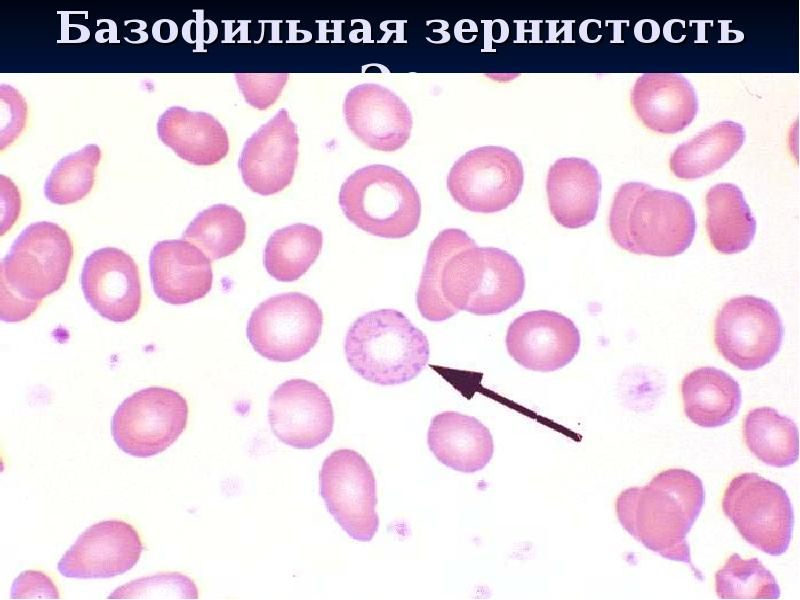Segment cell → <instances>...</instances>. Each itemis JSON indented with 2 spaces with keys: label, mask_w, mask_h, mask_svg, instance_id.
Wrapping results in <instances>:
<instances>
[{
  "label": "cell",
  "mask_w": 800,
  "mask_h": 600,
  "mask_svg": "<svg viewBox=\"0 0 800 600\" xmlns=\"http://www.w3.org/2000/svg\"><path fill=\"white\" fill-rule=\"evenodd\" d=\"M298 145L296 125L281 108L244 143L238 159L244 184L261 196L284 190L294 177Z\"/></svg>",
  "instance_id": "13"
},
{
  "label": "cell",
  "mask_w": 800,
  "mask_h": 600,
  "mask_svg": "<svg viewBox=\"0 0 800 600\" xmlns=\"http://www.w3.org/2000/svg\"><path fill=\"white\" fill-rule=\"evenodd\" d=\"M59 597L57 586L42 571L22 572L11 587V599H59Z\"/></svg>",
  "instance_id": "35"
},
{
  "label": "cell",
  "mask_w": 800,
  "mask_h": 600,
  "mask_svg": "<svg viewBox=\"0 0 800 600\" xmlns=\"http://www.w3.org/2000/svg\"><path fill=\"white\" fill-rule=\"evenodd\" d=\"M427 443L439 462L463 473L482 470L494 453L490 430L477 418L454 411L432 418Z\"/></svg>",
  "instance_id": "22"
},
{
  "label": "cell",
  "mask_w": 800,
  "mask_h": 600,
  "mask_svg": "<svg viewBox=\"0 0 800 600\" xmlns=\"http://www.w3.org/2000/svg\"><path fill=\"white\" fill-rule=\"evenodd\" d=\"M473 242L458 228L440 231L431 242L416 293L426 320L445 321L460 310L497 315L521 300L525 276L517 259L500 248Z\"/></svg>",
  "instance_id": "1"
},
{
  "label": "cell",
  "mask_w": 800,
  "mask_h": 600,
  "mask_svg": "<svg viewBox=\"0 0 800 600\" xmlns=\"http://www.w3.org/2000/svg\"><path fill=\"white\" fill-rule=\"evenodd\" d=\"M1 235L11 229L21 210V197L12 180L1 174Z\"/></svg>",
  "instance_id": "36"
},
{
  "label": "cell",
  "mask_w": 800,
  "mask_h": 600,
  "mask_svg": "<svg viewBox=\"0 0 800 600\" xmlns=\"http://www.w3.org/2000/svg\"><path fill=\"white\" fill-rule=\"evenodd\" d=\"M80 280L85 299L103 318L122 323L137 315L142 300L140 275L125 251L104 247L92 252Z\"/></svg>",
  "instance_id": "17"
},
{
  "label": "cell",
  "mask_w": 800,
  "mask_h": 600,
  "mask_svg": "<svg viewBox=\"0 0 800 600\" xmlns=\"http://www.w3.org/2000/svg\"><path fill=\"white\" fill-rule=\"evenodd\" d=\"M705 203L712 246L722 254L747 249L756 233V220L741 189L732 183L716 184L706 193Z\"/></svg>",
  "instance_id": "26"
},
{
  "label": "cell",
  "mask_w": 800,
  "mask_h": 600,
  "mask_svg": "<svg viewBox=\"0 0 800 600\" xmlns=\"http://www.w3.org/2000/svg\"><path fill=\"white\" fill-rule=\"evenodd\" d=\"M744 140L745 130L740 123L718 122L678 145L669 159L670 170L683 180L710 175L738 152Z\"/></svg>",
  "instance_id": "25"
},
{
  "label": "cell",
  "mask_w": 800,
  "mask_h": 600,
  "mask_svg": "<svg viewBox=\"0 0 800 600\" xmlns=\"http://www.w3.org/2000/svg\"><path fill=\"white\" fill-rule=\"evenodd\" d=\"M73 252L70 236L58 224L27 226L0 264L1 310L12 317L34 313L66 282Z\"/></svg>",
  "instance_id": "5"
},
{
  "label": "cell",
  "mask_w": 800,
  "mask_h": 600,
  "mask_svg": "<svg viewBox=\"0 0 800 600\" xmlns=\"http://www.w3.org/2000/svg\"><path fill=\"white\" fill-rule=\"evenodd\" d=\"M245 238L242 213L227 204H215L199 212L182 235V239L197 246L211 261L236 252Z\"/></svg>",
  "instance_id": "29"
},
{
  "label": "cell",
  "mask_w": 800,
  "mask_h": 600,
  "mask_svg": "<svg viewBox=\"0 0 800 600\" xmlns=\"http://www.w3.org/2000/svg\"><path fill=\"white\" fill-rule=\"evenodd\" d=\"M158 138L178 157L196 166H210L229 151L226 129L211 114L172 106L157 122Z\"/></svg>",
  "instance_id": "23"
},
{
  "label": "cell",
  "mask_w": 800,
  "mask_h": 600,
  "mask_svg": "<svg viewBox=\"0 0 800 600\" xmlns=\"http://www.w3.org/2000/svg\"><path fill=\"white\" fill-rule=\"evenodd\" d=\"M639 120L661 134L684 130L698 112L694 87L679 73H644L637 78L630 95Z\"/></svg>",
  "instance_id": "20"
},
{
  "label": "cell",
  "mask_w": 800,
  "mask_h": 600,
  "mask_svg": "<svg viewBox=\"0 0 800 600\" xmlns=\"http://www.w3.org/2000/svg\"><path fill=\"white\" fill-rule=\"evenodd\" d=\"M101 158V149L94 143L61 158L46 178V199L57 205H68L82 200L93 188L95 172Z\"/></svg>",
  "instance_id": "30"
},
{
  "label": "cell",
  "mask_w": 800,
  "mask_h": 600,
  "mask_svg": "<svg viewBox=\"0 0 800 600\" xmlns=\"http://www.w3.org/2000/svg\"><path fill=\"white\" fill-rule=\"evenodd\" d=\"M143 544L129 523L105 520L88 527L65 552L57 565L68 578L100 579L122 575L140 559Z\"/></svg>",
  "instance_id": "15"
},
{
  "label": "cell",
  "mask_w": 800,
  "mask_h": 600,
  "mask_svg": "<svg viewBox=\"0 0 800 600\" xmlns=\"http://www.w3.org/2000/svg\"><path fill=\"white\" fill-rule=\"evenodd\" d=\"M188 404L177 391L148 387L127 397L116 409L111 433L117 446L138 458L157 455L183 433Z\"/></svg>",
  "instance_id": "9"
},
{
  "label": "cell",
  "mask_w": 800,
  "mask_h": 600,
  "mask_svg": "<svg viewBox=\"0 0 800 600\" xmlns=\"http://www.w3.org/2000/svg\"><path fill=\"white\" fill-rule=\"evenodd\" d=\"M524 182L518 156L499 146H484L466 152L451 167L447 189L464 209L495 213L515 202Z\"/></svg>",
  "instance_id": "10"
},
{
  "label": "cell",
  "mask_w": 800,
  "mask_h": 600,
  "mask_svg": "<svg viewBox=\"0 0 800 600\" xmlns=\"http://www.w3.org/2000/svg\"><path fill=\"white\" fill-rule=\"evenodd\" d=\"M323 313L318 303L300 292L269 297L251 313L246 336L255 352L279 363L296 361L317 344Z\"/></svg>",
  "instance_id": "8"
},
{
  "label": "cell",
  "mask_w": 800,
  "mask_h": 600,
  "mask_svg": "<svg viewBox=\"0 0 800 600\" xmlns=\"http://www.w3.org/2000/svg\"><path fill=\"white\" fill-rule=\"evenodd\" d=\"M704 501L701 479L688 470L671 468L655 475L645 486L622 491L615 511L621 526L636 541L665 559L689 565L697 575L687 535Z\"/></svg>",
  "instance_id": "2"
},
{
  "label": "cell",
  "mask_w": 800,
  "mask_h": 600,
  "mask_svg": "<svg viewBox=\"0 0 800 600\" xmlns=\"http://www.w3.org/2000/svg\"><path fill=\"white\" fill-rule=\"evenodd\" d=\"M784 328L776 308L751 295L732 298L719 310L714 342L730 364L752 371L768 364L782 344Z\"/></svg>",
  "instance_id": "12"
},
{
  "label": "cell",
  "mask_w": 800,
  "mask_h": 600,
  "mask_svg": "<svg viewBox=\"0 0 800 600\" xmlns=\"http://www.w3.org/2000/svg\"><path fill=\"white\" fill-rule=\"evenodd\" d=\"M320 494L328 512L354 540L368 542L379 528L376 481L358 452L339 449L326 457L319 473Z\"/></svg>",
  "instance_id": "11"
},
{
  "label": "cell",
  "mask_w": 800,
  "mask_h": 600,
  "mask_svg": "<svg viewBox=\"0 0 800 600\" xmlns=\"http://www.w3.org/2000/svg\"><path fill=\"white\" fill-rule=\"evenodd\" d=\"M234 76L245 101L258 110H265L276 102L289 74L236 73Z\"/></svg>",
  "instance_id": "33"
},
{
  "label": "cell",
  "mask_w": 800,
  "mask_h": 600,
  "mask_svg": "<svg viewBox=\"0 0 800 600\" xmlns=\"http://www.w3.org/2000/svg\"><path fill=\"white\" fill-rule=\"evenodd\" d=\"M268 420L280 442L296 449H312L331 435L334 412L329 396L317 384L290 379L270 396Z\"/></svg>",
  "instance_id": "14"
},
{
  "label": "cell",
  "mask_w": 800,
  "mask_h": 600,
  "mask_svg": "<svg viewBox=\"0 0 800 600\" xmlns=\"http://www.w3.org/2000/svg\"><path fill=\"white\" fill-rule=\"evenodd\" d=\"M546 192L549 210L557 223L568 229L581 228L596 217L601 178L596 167L584 158H560L548 170Z\"/></svg>",
  "instance_id": "21"
},
{
  "label": "cell",
  "mask_w": 800,
  "mask_h": 600,
  "mask_svg": "<svg viewBox=\"0 0 800 600\" xmlns=\"http://www.w3.org/2000/svg\"><path fill=\"white\" fill-rule=\"evenodd\" d=\"M722 510L743 539L772 556L784 554L791 542L794 512L787 492L757 473L735 476L726 487Z\"/></svg>",
  "instance_id": "7"
},
{
  "label": "cell",
  "mask_w": 800,
  "mask_h": 600,
  "mask_svg": "<svg viewBox=\"0 0 800 600\" xmlns=\"http://www.w3.org/2000/svg\"><path fill=\"white\" fill-rule=\"evenodd\" d=\"M195 583L186 575L171 572L131 581L113 591L108 599H197Z\"/></svg>",
  "instance_id": "32"
},
{
  "label": "cell",
  "mask_w": 800,
  "mask_h": 600,
  "mask_svg": "<svg viewBox=\"0 0 800 600\" xmlns=\"http://www.w3.org/2000/svg\"><path fill=\"white\" fill-rule=\"evenodd\" d=\"M743 438L750 452L767 465L784 468L798 460L797 425L774 408L750 410L743 421Z\"/></svg>",
  "instance_id": "27"
},
{
  "label": "cell",
  "mask_w": 800,
  "mask_h": 600,
  "mask_svg": "<svg viewBox=\"0 0 800 600\" xmlns=\"http://www.w3.org/2000/svg\"><path fill=\"white\" fill-rule=\"evenodd\" d=\"M344 353L351 369L364 380L398 385L423 371L430 349L426 335L404 313L387 308L367 312L351 324Z\"/></svg>",
  "instance_id": "4"
},
{
  "label": "cell",
  "mask_w": 800,
  "mask_h": 600,
  "mask_svg": "<svg viewBox=\"0 0 800 600\" xmlns=\"http://www.w3.org/2000/svg\"><path fill=\"white\" fill-rule=\"evenodd\" d=\"M609 230L616 244L630 253L672 257L691 245L696 218L683 195L627 182L615 193Z\"/></svg>",
  "instance_id": "3"
},
{
  "label": "cell",
  "mask_w": 800,
  "mask_h": 600,
  "mask_svg": "<svg viewBox=\"0 0 800 600\" xmlns=\"http://www.w3.org/2000/svg\"><path fill=\"white\" fill-rule=\"evenodd\" d=\"M150 277L156 296L182 305L204 298L212 289L211 260L184 239L163 240L149 256Z\"/></svg>",
  "instance_id": "19"
},
{
  "label": "cell",
  "mask_w": 800,
  "mask_h": 600,
  "mask_svg": "<svg viewBox=\"0 0 800 600\" xmlns=\"http://www.w3.org/2000/svg\"><path fill=\"white\" fill-rule=\"evenodd\" d=\"M580 333L574 322L551 310L528 311L508 327L506 347L521 366L552 372L569 364L580 349Z\"/></svg>",
  "instance_id": "16"
},
{
  "label": "cell",
  "mask_w": 800,
  "mask_h": 600,
  "mask_svg": "<svg viewBox=\"0 0 800 600\" xmlns=\"http://www.w3.org/2000/svg\"><path fill=\"white\" fill-rule=\"evenodd\" d=\"M323 234L317 227L294 223L274 231L266 242L263 264L267 273L279 282H294L317 260Z\"/></svg>",
  "instance_id": "28"
},
{
  "label": "cell",
  "mask_w": 800,
  "mask_h": 600,
  "mask_svg": "<svg viewBox=\"0 0 800 600\" xmlns=\"http://www.w3.org/2000/svg\"><path fill=\"white\" fill-rule=\"evenodd\" d=\"M343 114L349 130L371 149L396 151L410 138L413 120L408 106L379 84L364 83L350 89Z\"/></svg>",
  "instance_id": "18"
},
{
  "label": "cell",
  "mask_w": 800,
  "mask_h": 600,
  "mask_svg": "<svg viewBox=\"0 0 800 600\" xmlns=\"http://www.w3.org/2000/svg\"><path fill=\"white\" fill-rule=\"evenodd\" d=\"M27 103L14 87L0 85V149L10 146L25 128Z\"/></svg>",
  "instance_id": "34"
},
{
  "label": "cell",
  "mask_w": 800,
  "mask_h": 600,
  "mask_svg": "<svg viewBox=\"0 0 800 600\" xmlns=\"http://www.w3.org/2000/svg\"><path fill=\"white\" fill-rule=\"evenodd\" d=\"M718 598L723 600H775L780 597L773 574L757 558L732 554L715 574Z\"/></svg>",
  "instance_id": "31"
},
{
  "label": "cell",
  "mask_w": 800,
  "mask_h": 600,
  "mask_svg": "<svg viewBox=\"0 0 800 600\" xmlns=\"http://www.w3.org/2000/svg\"><path fill=\"white\" fill-rule=\"evenodd\" d=\"M338 202L351 223L381 238L407 237L420 222L418 191L402 172L387 165H368L348 176Z\"/></svg>",
  "instance_id": "6"
},
{
  "label": "cell",
  "mask_w": 800,
  "mask_h": 600,
  "mask_svg": "<svg viewBox=\"0 0 800 600\" xmlns=\"http://www.w3.org/2000/svg\"><path fill=\"white\" fill-rule=\"evenodd\" d=\"M684 413L694 424L716 428L729 423L741 406L738 382L715 367H700L688 373L681 383Z\"/></svg>",
  "instance_id": "24"
}]
</instances>
